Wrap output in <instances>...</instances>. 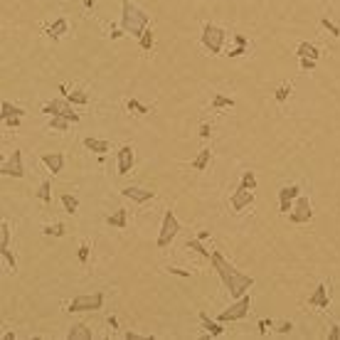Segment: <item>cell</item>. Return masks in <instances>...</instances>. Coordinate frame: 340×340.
<instances>
[{
    "mask_svg": "<svg viewBox=\"0 0 340 340\" xmlns=\"http://www.w3.org/2000/svg\"><path fill=\"white\" fill-rule=\"evenodd\" d=\"M252 202H254V193L239 185L237 193L232 195V207H234V210H244V207H249Z\"/></svg>",
    "mask_w": 340,
    "mask_h": 340,
    "instance_id": "8fae6325",
    "label": "cell"
},
{
    "mask_svg": "<svg viewBox=\"0 0 340 340\" xmlns=\"http://www.w3.org/2000/svg\"><path fill=\"white\" fill-rule=\"evenodd\" d=\"M133 165V148L131 145H123L118 150V175H126Z\"/></svg>",
    "mask_w": 340,
    "mask_h": 340,
    "instance_id": "4fadbf2b",
    "label": "cell"
},
{
    "mask_svg": "<svg viewBox=\"0 0 340 340\" xmlns=\"http://www.w3.org/2000/svg\"><path fill=\"white\" fill-rule=\"evenodd\" d=\"M69 118H62V116H52V121H50V128L52 131H67L69 128Z\"/></svg>",
    "mask_w": 340,
    "mask_h": 340,
    "instance_id": "484cf974",
    "label": "cell"
},
{
    "mask_svg": "<svg viewBox=\"0 0 340 340\" xmlns=\"http://www.w3.org/2000/svg\"><path fill=\"white\" fill-rule=\"evenodd\" d=\"M313 217V210H311V200L308 198H296V202H293V207H291V212H288V220L291 222H296V225H303V222H308Z\"/></svg>",
    "mask_w": 340,
    "mask_h": 340,
    "instance_id": "ba28073f",
    "label": "cell"
},
{
    "mask_svg": "<svg viewBox=\"0 0 340 340\" xmlns=\"http://www.w3.org/2000/svg\"><path fill=\"white\" fill-rule=\"evenodd\" d=\"M298 195H301V188H298V185L281 188V190H279V212H291L293 200H296Z\"/></svg>",
    "mask_w": 340,
    "mask_h": 340,
    "instance_id": "30bf717a",
    "label": "cell"
},
{
    "mask_svg": "<svg viewBox=\"0 0 340 340\" xmlns=\"http://www.w3.org/2000/svg\"><path fill=\"white\" fill-rule=\"evenodd\" d=\"M104 306V293H82L77 298H72L69 303V313H79V311H99Z\"/></svg>",
    "mask_w": 340,
    "mask_h": 340,
    "instance_id": "277c9868",
    "label": "cell"
},
{
    "mask_svg": "<svg viewBox=\"0 0 340 340\" xmlns=\"http://www.w3.org/2000/svg\"><path fill=\"white\" fill-rule=\"evenodd\" d=\"M266 328H271V320H259V333L261 335L266 333Z\"/></svg>",
    "mask_w": 340,
    "mask_h": 340,
    "instance_id": "ee69618b",
    "label": "cell"
},
{
    "mask_svg": "<svg viewBox=\"0 0 340 340\" xmlns=\"http://www.w3.org/2000/svg\"><path fill=\"white\" fill-rule=\"evenodd\" d=\"M45 234H50V237H64V225H47L45 227Z\"/></svg>",
    "mask_w": 340,
    "mask_h": 340,
    "instance_id": "d6a6232c",
    "label": "cell"
},
{
    "mask_svg": "<svg viewBox=\"0 0 340 340\" xmlns=\"http://www.w3.org/2000/svg\"><path fill=\"white\" fill-rule=\"evenodd\" d=\"M155 195V190H145V188H126L123 190V198H128L131 202H148L150 198Z\"/></svg>",
    "mask_w": 340,
    "mask_h": 340,
    "instance_id": "7c38bea8",
    "label": "cell"
},
{
    "mask_svg": "<svg viewBox=\"0 0 340 340\" xmlns=\"http://www.w3.org/2000/svg\"><path fill=\"white\" fill-rule=\"evenodd\" d=\"M18 123H20V116H13V118H5V126H8V128H15Z\"/></svg>",
    "mask_w": 340,
    "mask_h": 340,
    "instance_id": "b9f144b4",
    "label": "cell"
},
{
    "mask_svg": "<svg viewBox=\"0 0 340 340\" xmlns=\"http://www.w3.org/2000/svg\"><path fill=\"white\" fill-rule=\"evenodd\" d=\"M202 45L212 52V55H217V52H222V45H225V30L222 28H217V25H205L202 28Z\"/></svg>",
    "mask_w": 340,
    "mask_h": 340,
    "instance_id": "8992f818",
    "label": "cell"
},
{
    "mask_svg": "<svg viewBox=\"0 0 340 340\" xmlns=\"http://www.w3.org/2000/svg\"><path fill=\"white\" fill-rule=\"evenodd\" d=\"M42 111H45V113H50V116H62V118H69L72 123H77V121H79V113H74L72 101H69L67 96H64V99H55V101L45 104V106H42Z\"/></svg>",
    "mask_w": 340,
    "mask_h": 340,
    "instance_id": "5b68a950",
    "label": "cell"
},
{
    "mask_svg": "<svg viewBox=\"0 0 340 340\" xmlns=\"http://www.w3.org/2000/svg\"><path fill=\"white\" fill-rule=\"evenodd\" d=\"M123 338H126V340H143L145 335H138V333H131V330H128V333H126Z\"/></svg>",
    "mask_w": 340,
    "mask_h": 340,
    "instance_id": "f6af8a7d",
    "label": "cell"
},
{
    "mask_svg": "<svg viewBox=\"0 0 340 340\" xmlns=\"http://www.w3.org/2000/svg\"><path fill=\"white\" fill-rule=\"evenodd\" d=\"M301 69H303V72H311V69H315V59L301 57Z\"/></svg>",
    "mask_w": 340,
    "mask_h": 340,
    "instance_id": "74e56055",
    "label": "cell"
},
{
    "mask_svg": "<svg viewBox=\"0 0 340 340\" xmlns=\"http://www.w3.org/2000/svg\"><path fill=\"white\" fill-rule=\"evenodd\" d=\"M62 205H64V210L69 212V215H74L77 212V207H79V202H77V198H72V195H62Z\"/></svg>",
    "mask_w": 340,
    "mask_h": 340,
    "instance_id": "f546056e",
    "label": "cell"
},
{
    "mask_svg": "<svg viewBox=\"0 0 340 340\" xmlns=\"http://www.w3.org/2000/svg\"><path fill=\"white\" fill-rule=\"evenodd\" d=\"M178 232H180V222H178V217L173 215V210H168V212L163 215V227H160V234H158V247L165 249L170 242L178 237Z\"/></svg>",
    "mask_w": 340,
    "mask_h": 340,
    "instance_id": "3957f363",
    "label": "cell"
},
{
    "mask_svg": "<svg viewBox=\"0 0 340 340\" xmlns=\"http://www.w3.org/2000/svg\"><path fill=\"white\" fill-rule=\"evenodd\" d=\"M8 244H10V225L3 222L0 225V249H5Z\"/></svg>",
    "mask_w": 340,
    "mask_h": 340,
    "instance_id": "4316f807",
    "label": "cell"
},
{
    "mask_svg": "<svg viewBox=\"0 0 340 340\" xmlns=\"http://www.w3.org/2000/svg\"><path fill=\"white\" fill-rule=\"evenodd\" d=\"M188 249H195L200 256H205V259H212L210 249H205V247H202V239H188Z\"/></svg>",
    "mask_w": 340,
    "mask_h": 340,
    "instance_id": "d4e9b609",
    "label": "cell"
},
{
    "mask_svg": "<svg viewBox=\"0 0 340 340\" xmlns=\"http://www.w3.org/2000/svg\"><path fill=\"white\" fill-rule=\"evenodd\" d=\"M25 111L20 109V106H15V104H10V101H3L0 104V116H3V121L5 118H13V116H23Z\"/></svg>",
    "mask_w": 340,
    "mask_h": 340,
    "instance_id": "ac0fdd59",
    "label": "cell"
},
{
    "mask_svg": "<svg viewBox=\"0 0 340 340\" xmlns=\"http://www.w3.org/2000/svg\"><path fill=\"white\" fill-rule=\"evenodd\" d=\"M91 338H94V333H91V328H86L84 323L72 325V330L67 333V340H91Z\"/></svg>",
    "mask_w": 340,
    "mask_h": 340,
    "instance_id": "2e32d148",
    "label": "cell"
},
{
    "mask_svg": "<svg viewBox=\"0 0 340 340\" xmlns=\"http://www.w3.org/2000/svg\"><path fill=\"white\" fill-rule=\"evenodd\" d=\"M242 188H247V190H254L256 188V178H254L252 170H247V173L242 175Z\"/></svg>",
    "mask_w": 340,
    "mask_h": 340,
    "instance_id": "1f68e13d",
    "label": "cell"
},
{
    "mask_svg": "<svg viewBox=\"0 0 340 340\" xmlns=\"http://www.w3.org/2000/svg\"><path fill=\"white\" fill-rule=\"evenodd\" d=\"M320 23H323V28H325V30H328V32H330V35H333V37H340V28H338V25H335V23H330V20H328V18H323V20H320Z\"/></svg>",
    "mask_w": 340,
    "mask_h": 340,
    "instance_id": "e575fe53",
    "label": "cell"
},
{
    "mask_svg": "<svg viewBox=\"0 0 340 340\" xmlns=\"http://www.w3.org/2000/svg\"><path fill=\"white\" fill-rule=\"evenodd\" d=\"M84 148H89V150L104 155V153L109 150V141H101V138H84Z\"/></svg>",
    "mask_w": 340,
    "mask_h": 340,
    "instance_id": "e0dca14e",
    "label": "cell"
},
{
    "mask_svg": "<svg viewBox=\"0 0 340 340\" xmlns=\"http://www.w3.org/2000/svg\"><path fill=\"white\" fill-rule=\"evenodd\" d=\"M249 296H242V298H237L227 311H222L220 313V323H232V320H242V318H247V313H249Z\"/></svg>",
    "mask_w": 340,
    "mask_h": 340,
    "instance_id": "52a82bcc",
    "label": "cell"
},
{
    "mask_svg": "<svg viewBox=\"0 0 340 340\" xmlns=\"http://www.w3.org/2000/svg\"><path fill=\"white\" fill-rule=\"evenodd\" d=\"M298 57H308V59H315V62H318L320 50H318L315 45H311V42H301V45H298Z\"/></svg>",
    "mask_w": 340,
    "mask_h": 340,
    "instance_id": "ffe728a7",
    "label": "cell"
},
{
    "mask_svg": "<svg viewBox=\"0 0 340 340\" xmlns=\"http://www.w3.org/2000/svg\"><path fill=\"white\" fill-rule=\"evenodd\" d=\"M244 52H247V50H244V45H237V50H234V52H229V55H232V57H239V55H244Z\"/></svg>",
    "mask_w": 340,
    "mask_h": 340,
    "instance_id": "bcb514c9",
    "label": "cell"
},
{
    "mask_svg": "<svg viewBox=\"0 0 340 340\" xmlns=\"http://www.w3.org/2000/svg\"><path fill=\"white\" fill-rule=\"evenodd\" d=\"M200 320H202V325L207 328V333H210V335H215V338H217V335H222V325H220V323H215V320H210V315H207V313H200Z\"/></svg>",
    "mask_w": 340,
    "mask_h": 340,
    "instance_id": "7402d4cb",
    "label": "cell"
},
{
    "mask_svg": "<svg viewBox=\"0 0 340 340\" xmlns=\"http://www.w3.org/2000/svg\"><path fill=\"white\" fill-rule=\"evenodd\" d=\"M212 266H215V271L220 274V279H222L225 288L229 291V296H234V298H242V296L254 286V279L247 276V274H239L220 252H212Z\"/></svg>",
    "mask_w": 340,
    "mask_h": 340,
    "instance_id": "6da1fadb",
    "label": "cell"
},
{
    "mask_svg": "<svg viewBox=\"0 0 340 340\" xmlns=\"http://www.w3.org/2000/svg\"><path fill=\"white\" fill-rule=\"evenodd\" d=\"M215 106H217V109H222V106H234V99H229V96H215Z\"/></svg>",
    "mask_w": 340,
    "mask_h": 340,
    "instance_id": "8d00e7d4",
    "label": "cell"
},
{
    "mask_svg": "<svg viewBox=\"0 0 340 340\" xmlns=\"http://www.w3.org/2000/svg\"><path fill=\"white\" fill-rule=\"evenodd\" d=\"M89 249H91L89 244H82V247H79V261H82V264H86V259H89Z\"/></svg>",
    "mask_w": 340,
    "mask_h": 340,
    "instance_id": "f35d334b",
    "label": "cell"
},
{
    "mask_svg": "<svg viewBox=\"0 0 340 340\" xmlns=\"http://www.w3.org/2000/svg\"><path fill=\"white\" fill-rule=\"evenodd\" d=\"M64 96H67L72 104H86V101H89V94H86V91H67Z\"/></svg>",
    "mask_w": 340,
    "mask_h": 340,
    "instance_id": "f1b7e54d",
    "label": "cell"
},
{
    "mask_svg": "<svg viewBox=\"0 0 340 340\" xmlns=\"http://www.w3.org/2000/svg\"><path fill=\"white\" fill-rule=\"evenodd\" d=\"M207 163H210V148H202V150L198 153V158L193 160V168H195V170H205Z\"/></svg>",
    "mask_w": 340,
    "mask_h": 340,
    "instance_id": "603a6c76",
    "label": "cell"
},
{
    "mask_svg": "<svg viewBox=\"0 0 340 340\" xmlns=\"http://www.w3.org/2000/svg\"><path fill=\"white\" fill-rule=\"evenodd\" d=\"M328 298H330V291H328L325 283H320V286L315 288V293L308 298V303L315 306V308H328Z\"/></svg>",
    "mask_w": 340,
    "mask_h": 340,
    "instance_id": "9a60e30c",
    "label": "cell"
},
{
    "mask_svg": "<svg viewBox=\"0 0 340 340\" xmlns=\"http://www.w3.org/2000/svg\"><path fill=\"white\" fill-rule=\"evenodd\" d=\"M291 328H293V323H291V320H286V323H281V325H279L276 330H279V333H288Z\"/></svg>",
    "mask_w": 340,
    "mask_h": 340,
    "instance_id": "7bdbcfd3",
    "label": "cell"
},
{
    "mask_svg": "<svg viewBox=\"0 0 340 340\" xmlns=\"http://www.w3.org/2000/svg\"><path fill=\"white\" fill-rule=\"evenodd\" d=\"M234 40H237V45H247V40H244V35H237Z\"/></svg>",
    "mask_w": 340,
    "mask_h": 340,
    "instance_id": "c3c4849f",
    "label": "cell"
},
{
    "mask_svg": "<svg viewBox=\"0 0 340 340\" xmlns=\"http://www.w3.org/2000/svg\"><path fill=\"white\" fill-rule=\"evenodd\" d=\"M106 222L111 225V227H118V229H126V210L123 207H118L113 215H109L106 217Z\"/></svg>",
    "mask_w": 340,
    "mask_h": 340,
    "instance_id": "44dd1931",
    "label": "cell"
},
{
    "mask_svg": "<svg viewBox=\"0 0 340 340\" xmlns=\"http://www.w3.org/2000/svg\"><path fill=\"white\" fill-rule=\"evenodd\" d=\"M67 28H69V25H67V20H64V18H59V20H55V23L50 25L47 35H50L52 40H59V37H62L64 32H67Z\"/></svg>",
    "mask_w": 340,
    "mask_h": 340,
    "instance_id": "d6986e66",
    "label": "cell"
},
{
    "mask_svg": "<svg viewBox=\"0 0 340 340\" xmlns=\"http://www.w3.org/2000/svg\"><path fill=\"white\" fill-rule=\"evenodd\" d=\"M148 28V13H143L141 8H136L131 0H123V13H121V30L133 35V37H141L143 30Z\"/></svg>",
    "mask_w": 340,
    "mask_h": 340,
    "instance_id": "7a4b0ae2",
    "label": "cell"
},
{
    "mask_svg": "<svg viewBox=\"0 0 340 340\" xmlns=\"http://www.w3.org/2000/svg\"><path fill=\"white\" fill-rule=\"evenodd\" d=\"M0 173H3V175H13V178H23V175H25V168H23V153H20V150H13L10 160L3 163Z\"/></svg>",
    "mask_w": 340,
    "mask_h": 340,
    "instance_id": "9c48e42d",
    "label": "cell"
},
{
    "mask_svg": "<svg viewBox=\"0 0 340 340\" xmlns=\"http://www.w3.org/2000/svg\"><path fill=\"white\" fill-rule=\"evenodd\" d=\"M288 91H291V89H288L286 84H283V86H279V89H276V101H279V104H283V101L288 99Z\"/></svg>",
    "mask_w": 340,
    "mask_h": 340,
    "instance_id": "d590c367",
    "label": "cell"
},
{
    "mask_svg": "<svg viewBox=\"0 0 340 340\" xmlns=\"http://www.w3.org/2000/svg\"><path fill=\"white\" fill-rule=\"evenodd\" d=\"M0 256H3V259L8 261V266H10V271H13V274L18 271V261H15V256H13V252H10L8 247H5V249H0Z\"/></svg>",
    "mask_w": 340,
    "mask_h": 340,
    "instance_id": "4dcf8cb0",
    "label": "cell"
},
{
    "mask_svg": "<svg viewBox=\"0 0 340 340\" xmlns=\"http://www.w3.org/2000/svg\"><path fill=\"white\" fill-rule=\"evenodd\" d=\"M42 163L50 168L52 175H57L59 170L64 168V155H62V153H45V155H42Z\"/></svg>",
    "mask_w": 340,
    "mask_h": 340,
    "instance_id": "5bb4252c",
    "label": "cell"
},
{
    "mask_svg": "<svg viewBox=\"0 0 340 340\" xmlns=\"http://www.w3.org/2000/svg\"><path fill=\"white\" fill-rule=\"evenodd\" d=\"M200 136H202V138H210V126H207V123H202V128H200Z\"/></svg>",
    "mask_w": 340,
    "mask_h": 340,
    "instance_id": "7dc6e473",
    "label": "cell"
},
{
    "mask_svg": "<svg viewBox=\"0 0 340 340\" xmlns=\"http://www.w3.org/2000/svg\"><path fill=\"white\" fill-rule=\"evenodd\" d=\"M138 40H141V50H145V52H148V50L153 47V30H150V28H145V30H143V35H141Z\"/></svg>",
    "mask_w": 340,
    "mask_h": 340,
    "instance_id": "83f0119b",
    "label": "cell"
},
{
    "mask_svg": "<svg viewBox=\"0 0 340 340\" xmlns=\"http://www.w3.org/2000/svg\"><path fill=\"white\" fill-rule=\"evenodd\" d=\"M328 338H330V340H340V325H330Z\"/></svg>",
    "mask_w": 340,
    "mask_h": 340,
    "instance_id": "ab89813d",
    "label": "cell"
},
{
    "mask_svg": "<svg viewBox=\"0 0 340 340\" xmlns=\"http://www.w3.org/2000/svg\"><path fill=\"white\" fill-rule=\"evenodd\" d=\"M168 271H170V274H175V276H185V279L190 276V271H185V269H175V266H170Z\"/></svg>",
    "mask_w": 340,
    "mask_h": 340,
    "instance_id": "60d3db41",
    "label": "cell"
},
{
    "mask_svg": "<svg viewBox=\"0 0 340 340\" xmlns=\"http://www.w3.org/2000/svg\"><path fill=\"white\" fill-rule=\"evenodd\" d=\"M37 198H40L45 205H50V202H52V183H50V180H45V183L40 185V190H37Z\"/></svg>",
    "mask_w": 340,
    "mask_h": 340,
    "instance_id": "cb8c5ba5",
    "label": "cell"
},
{
    "mask_svg": "<svg viewBox=\"0 0 340 340\" xmlns=\"http://www.w3.org/2000/svg\"><path fill=\"white\" fill-rule=\"evenodd\" d=\"M128 111H136V113H148L150 109H148V106H143L138 99H131V101H128Z\"/></svg>",
    "mask_w": 340,
    "mask_h": 340,
    "instance_id": "836d02e7",
    "label": "cell"
}]
</instances>
